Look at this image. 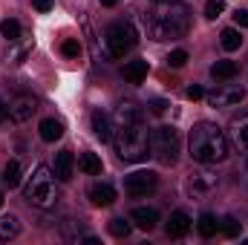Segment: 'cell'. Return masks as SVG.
I'll use <instances>...</instances> for the list:
<instances>
[{"instance_id": "cell-1", "label": "cell", "mask_w": 248, "mask_h": 245, "mask_svg": "<svg viewBox=\"0 0 248 245\" xmlns=\"http://www.w3.org/2000/svg\"><path fill=\"white\" fill-rule=\"evenodd\" d=\"M190 29V9L182 0H162L147 15V38L150 41H176Z\"/></svg>"}, {"instance_id": "cell-2", "label": "cell", "mask_w": 248, "mask_h": 245, "mask_svg": "<svg viewBox=\"0 0 248 245\" xmlns=\"http://www.w3.org/2000/svg\"><path fill=\"white\" fill-rule=\"evenodd\" d=\"M187 147H190V159L199 165H219L231 156V141H228L225 130H219L214 122L193 124Z\"/></svg>"}, {"instance_id": "cell-3", "label": "cell", "mask_w": 248, "mask_h": 245, "mask_svg": "<svg viewBox=\"0 0 248 245\" xmlns=\"http://www.w3.org/2000/svg\"><path fill=\"white\" fill-rule=\"evenodd\" d=\"M113 147H116V156L122 162H144L150 156V136H147L144 122L116 124Z\"/></svg>"}, {"instance_id": "cell-4", "label": "cell", "mask_w": 248, "mask_h": 245, "mask_svg": "<svg viewBox=\"0 0 248 245\" xmlns=\"http://www.w3.org/2000/svg\"><path fill=\"white\" fill-rule=\"evenodd\" d=\"M23 199L29 205H35V208H41V211H49V208L58 205V199H61L58 179H55V173L46 165H38L32 170V176L23 184Z\"/></svg>"}, {"instance_id": "cell-5", "label": "cell", "mask_w": 248, "mask_h": 245, "mask_svg": "<svg viewBox=\"0 0 248 245\" xmlns=\"http://www.w3.org/2000/svg\"><path fill=\"white\" fill-rule=\"evenodd\" d=\"M179 150H182V138H179V130L176 127L162 124V127H156L150 133V156L159 165H165V168L176 165L179 162Z\"/></svg>"}, {"instance_id": "cell-6", "label": "cell", "mask_w": 248, "mask_h": 245, "mask_svg": "<svg viewBox=\"0 0 248 245\" xmlns=\"http://www.w3.org/2000/svg\"><path fill=\"white\" fill-rule=\"evenodd\" d=\"M104 41H107V52H110V58H124L133 46H136V41H139V35H136V29H133V23L130 20H116V23H110L107 26V32H104Z\"/></svg>"}, {"instance_id": "cell-7", "label": "cell", "mask_w": 248, "mask_h": 245, "mask_svg": "<svg viewBox=\"0 0 248 245\" xmlns=\"http://www.w3.org/2000/svg\"><path fill=\"white\" fill-rule=\"evenodd\" d=\"M217 187H219V176H217V170H211L208 165L196 168V170L185 179V193L190 199H208Z\"/></svg>"}, {"instance_id": "cell-8", "label": "cell", "mask_w": 248, "mask_h": 245, "mask_svg": "<svg viewBox=\"0 0 248 245\" xmlns=\"http://www.w3.org/2000/svg\"><path fill=\"white\" fill-rule=\"evenodd\" d=\"M156 187H159V176H156L153 170H136V173H130V176L124 179V193L133 196V199H144V196H150Z\"/></svg>"}, {"instance_id": "cell-9", "label": "cell", "mask_w": 248, "mask_h": 245, "mask_svg": "<svg viewBox=\"0 0 248 245\" xmlns=\"http://www.w3.org/2000/svg\"><path fill=\"white\" fill-rule=\"evenodd\" d=\"M205 98H208V104H211V107H217V110H225V107H237V104L246 98V87H240V84H222L219 90L208 92Z\"/></svg>"}, {"instance_id": "cell-10", "label": "cell", "mask_w": 248, "mask_h": 245, "mask_svg": "<svg viewBox=\"0 0 248 245\" xmlns=\"http://www.w3.org/2000/svg\"><path fill=\"white\" fill-rule=\"evenodd\" d=\"M35 113H38V98L29 95V92L12 98V104H9V119H12L15 124H26Z\"/></svg>"}, {"instance_id": "cell-11", "label": "cell", "mask_w": 248, "mask_h": 245, "mask_svg": "<svg viewBox=\"0 0 248 245\" xmlns=\"http://www.w3.org/2000/svg\"><path fill=\"white\" fill-rule=\"evenodd\" d=\"M228 133H231V144H234L237 150H248V113L231 119Z\"/></svg>"}, {"instance_id": "cell-12", "label": "cell", "mask_w": 248, "mask_h": 245, "mask_svg": "<svg viewBox=\"0 0 248 245\" xmlns=\"http://www.w3.org/2000/svg\"><path fill=\"white\" fill-rule=\"evenodd\" d=\"M90 199H93V205H98V208H110V205L116 202V187L110 182H95L90 187Z\"/></svg>"}, {"instance_id": "cell-13", "label": "cell", "mask_w": 248, "mask_h": 245, "mask_svg": "<svg viewBox=\"0 0 248 245\" xmlns=\"http://www.w3.org/2000/svg\"><path fill=\"white\" fill-rule=\"evenodd\" d=\"M130 219H133L136 228H141V231H153V228L159 225V211H156V208H133Z\"/></svg>"}, {"instance_id": "cell-14", "label": "cell", "mask_w": 248, "mask_h": 245, "mask_svg": "<svg viewBox=\"0 0 248 245\" xmlns=\"http://www.w3.org/2000/svg\"><path fill=\"white\" fill-rule=\"evenodd\" d=\"M90 124H93L95 138H101V141H113V124H110V116H107L104 110H93Z\"/></svg>"}, {"instance_id": "cell-15", "label": "cell", "mask_w": 248, "mask_h": 245, "mask_svg": "<svg viewBox=\"0 0 248 245\" xmlns=\"http://www.w3.org/2000/svg\"><path fill=\"white\" fill-rule=\"evenodd\" d=\"M32 46H35V41H32V38H17V41H12L6 61H9V63H23L26 58H29Z\"/></svg>"}, {"instance_id": "cell-16", "label": "cell", "mask_w": 248, "mask_h": 245, "mask_svg": "<svg viewBox=\"0 0 248 245\" xmlns=\"http://www.w3.org/2000/svg\"><path fill=\"white\" fill-rule=\"evenodd\" d=\"M133 122H144L141 107L136 101H122L116 107V124H133Z\"/></svg>"}, {"instance_id": "cell-17", "label": "cell", "mask_w": 248, "mask_h": 245, "mask_svg": "<svg viewBox=\"0 0 248 245\" xmlns=\"http://www.w3.org/2000/svg\"><path fill=\"white\" fill-rule=\"evenodd\" d=\"M187 231H190V216H187L185 211H173L170 222H168V237L179 240V237H185Z\"/></svg>"}, {"instance_id": "cell-18", "label": "cell", "mask_w": 248, "mask_h": 245, "mask_svg": "<svg viewBox=\"0 0 248 245\" xmlns=\"http://www.w3.org/2000/svg\"><path fill=\"white\" fill-rule=\"evenodd\" d=\"M72 168H75L72 153H69V150H61V153L55 156V179H58V182H69V179H72Z\"/></svg>"}, {"instance_id": "cell-19", "label": "cell", "mask_w": 248, "mask_h": 245, "mask_svg": "<svg viewBox=\"0 0 248 245\" xmlns=\"http://www.w3.org/2000/svg\"><path fill=\"white\" fill-rule=\"evenodd\" d=\"M237 72H240V66L228 58H222L211 66V78H217V81H231V78H237Z\"/></svg>"}, {"instance_id": "cell-20", "label": "cell", "mask_w": 248, "mask_h": 245, "mask_svg": "<svg viewBox=\"0 0 248 245\" xmlns=\"http://www.w3.org/2000/svg\"><path fill=\"white\" fill-rule=\"evenodd\" d=\"M38 130H41V138L52 144V141H58L63 136V122H58V119H44Z\"/></svg>"}, {"instance_id": "cell-21", "label": "cell", "mask_w": 248, "mask_h": 245, "mask_svg": "<svg viewBox=\"0 0 248 245\" xmlns=\"http://www.w3.org/2000/svg\"><path fill=\"white\" fill-rule=\"evenodd\" d=\"M78 168H81L87 176H101V170H104V165H101V159H98L95 153H81V156H78Z\"/></svg>"}, {"instance_id": "cell-22", "label": "cell", "mask_w": 248, "mask_h": 245, "mask_svg": "<svg viewBox=\"0 0 248 245\" xmlns=\"http://www.w3.org/2000/svg\"><path fill=\"white\" fill-rule=\"evenodd\" d=\"M124 78L130 84H141L147 78V61H130L124 63Z\"/></svg>"}, {"instance_id": "cell-23", "label": "cell", "mask_w": 248, "mask_h": 245, "mask_svg": "<svg viewBox=\"0 0 248 245\" xmlns=\"http://www.w3.org/2000/svg\"><path fill=\"white\" fill-rule=\"evenodd\" d=\"M20 234V222H17V216H0V243H9V240H15Z\"/></svg>"}, {"instance_id": "cell-24", "label": "cell", "mask_w": 248, "mask_h": 245, "mask_svg": "<svg viewBox=\"0 0 248 245\" xmlns=\"http://www.w3.org/2000/svg\"><path fill=\"white\" fill-rule=\"evenodd\" d=\"M219 46H222L225 52H237V49L243 46V35H240L237 29H222V35H219Z\"/></svg>"}, {"instance_id": "cell-25", "label": "cell", "mask_w": 248, "mask_h": 245, "mask_svg": "<svg viewBox=\"0 0 248 245\" xmlns=\"http://www.w3.org/2000/svg\"><path fill=\"white\" fill-rule=\"evenodd\" d=\"M196 228H199V234L208 240V237H214V234L219 231V222H217V216H214V214H202V216L196 219Z\"/></svg>"}, {"instance_id": "cell-26", "label": "cell", "mask_w": 248, "mask_h": 245, "mask_svg": "<svg viewBox=\"0 0 248 245\" xmlns=\"http://www.w3.org/2000/svg\"><path fill=\"white\" fill-rule=\"evenodd\" d=\"M20 176H23V168H20V162H9L6 165V170H3V182H6V187H17L20 184Z\"/></svg>"}, {"instance_id": "cell-27", "label": "cell", "mask_w": 248, "mask_h": 245, "mask_svg": "<svg viewBox=\"0 0 248 245\" xmlns=\"http://www.w3.org/2000/svg\"><path fill=\"white\" fill-rule=\"evenodd\" d=\"M110 234L116 237V240H127L130 237V231H133V222H127V219H122V216H116V219H110Z\"/></svg>"}, {"instance_id": "cell-28", "label": "cell", "mask_w": 248, "mask_h": 245, "mask_svg": "<svg viewBox=\"0 0 248 245\" xmlns=\"http://www.w3.org/2000/svg\"><path fill=\"white\" fill-rule=\"evenodd\" d=\"M81 52H84V46H81V41H75V38H66V41L61 44V55H63V58L78 61V58H81Z\"/></svg>"}, {"instance_id": "cell-29", "label": "cell", "mask_w": 248, "mask_h": 245, "mask_svg": "<svg viewBox=\"0 0 248 245\" xmlns=\"http://www.w3.org/2000/svg\"><path fill=\"white\" fill-rule=\"evenodd\" d=\"M0 32H3V38L12 44V41H17V38H20V23H17L15 17H6V20L0 23Z\"/></svg>"}, {"instance_id": "cell-30", "label": "cell", "mask_w": 248, "mask_h": 245, "mask_svg": "<svg viewBox=\"0 0 248 245\" xmlns=\"http://www.w3.org/2000/svg\"><path fill=\"white\" fill-rule=\"evenodd\" d=\"M219 234H222V237H240V222H237L234 216H225V219L219 222Z\"/></svg>"}, {"instance_id": "cell-31", "label": "cell", "mask_w": 248, "mask_h": 245, "mask_svg": "<svg viewBox=\"0 0 248 245\" xmlns=\"http://www.w3.org/2000/svg\"><path fill=\"white\" fill-rule=\"evenodd\" d=\"M222 12H225V0H208L205 3V17L208 20H217Z\"/></svg>"}, {"instance_id": "cell-32", "label": "cell", "mask_w": 248, "mask_h": 245, "mask_svg": "<svg viewBox=\"0 0 248 245\" xmlns=\"http://www.w3.org/2000/svg\"><path fill=\"white\" fill-rule=\"evenodd\" d=\"M187 63V49H173L170 55H168V66H173V69H179V66H185Z\"/></svg>"}, {"instance_id": "cell-33", "label": "cell", "mask_w": 248, "mask_h": 245, "mask_svg": "<svg viewBox=\"0 0 248 245\" xmlns=\"http://www.w3.org/2000/svg\"><path fill=\"white\" fill-rule=\"evenodd\" d=\"M185 95H187V101H199V98H205V90L199 84H190L185 90Z\"/></svg>"}, {"instance_id": "cell-34", "label": "cell", "mask_w": 248, "mask_h": 245, "mask_svg": "<svg viewBox=\"0 0 248 245\" xmlns=\"http://www.w3.org/2000/svg\"><path fill=\"white\" fill-rule=\"evenodd\" d=\"M168 110V101H162V98H156V101H150V113L153 116H162Z\"/></svg>"}, {"instance_id": "cell-35", "label": "cell", "mask_w": 248, "mask_h": 245, "mask_svg": "<svg viewBox=\"0 0 248 245\" xmlns=\"http://www.w3.org/2000/svg\"><path fill=\"white\" fill-rule=\"evenodd\" d=\"M234 23L237 26H248V9H237L234 12Z\"/></svg>"}, {"instance_id": "cell-36", "label": "cell", "mask_w": 248, "mask_h": 245, "mask_svg": "<svg viewBox=\"0 0 248 245\" xmlns=\"http://www.w3.org/2000/svg\"><path fill=\"white\" fill-rule=\"evenodd\" d=\"M32 6H35L38 12H49V9H52V0H32Z\"/></svg>"}, {"instance_id": "cell-37", "label": "cell", "mask_w": 248, "mask_h": 245, "mask_svg": "<svg viewBox=\"0 0 248 245\" xmlns=\"http://www.w3.org/2000/svg\"><path fill=\"white\" fill-rule=\"evenodd\" d=\"M6 116H9V107H6V104H3V101H0V124L6 122Z\"/></svg>"}, {"instance_id": "cell-38", "label": "cell", "mask_w": 248, "mask_h": 245, "mask_svg": "<svg viewBox=\"0 0 248 245\" xmlns=\"http://www.w3.org/2000/svg\"><path fill=\"white\" fill-rule=\"evenodd\" d=\"M119 0H101V6H116Z\"/></svg>"}, {"instance_id": "cell-39", "label": "cell", "mask_w": 248, "mask_h": 245, "mask_svg": "<svg viewBox=\"0 0 248 245\" xmlns=\"http://www.w3.org/2000/svg\"><path fill=\"white\" fill-rule=\"evenodd\" d=\"M0 208H3V193H0Z\"/></svg>"}, {"instance_id": "cell-40", "label": "cell", "mask_w": 248, "mask_h": 245, "mask_svg": "<svg viewBox=\"0 0 248 245\" xmlns=\"http://www.w3.org/2000/svg\"><path fill=\"white\" fill-rule=\"evenodd\" d=\"M156 3H162V0H156Z\"/></svg>"}]
</instances>
